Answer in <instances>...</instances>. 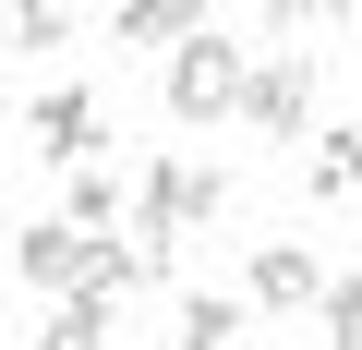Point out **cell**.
Instances as JSON below:
<instances>
[{"instance_id": "6da1fadb", "label": "cell", "mask_w": 362, "mask_h": 350, "mask_svg": "<svg viewBox=\"0 0 362 350\" xmlns=\"http://www.w3.org/2000/svg\"><path fill=\"white\" fill-rule=\"evenodd\" d=\"M206 218H230V169L218 157H157L133 182V242H157V254H181V230H206Z\"/></svg>"}, {"instance_id": "7a4b0ae2", "label": "cell", "mask_w": 362, "mask_h": 350, "mask_svg": "<svg viewBox=\"0 0 362 350\" xmlns=\"http://www.w3.org/2000/svg\"><path fill=\"white\" fill-rule=\"evenodd\" d=\"M242 85H254V49H242L230 25H194V37L169 49V121H181V133L230 121V109H242Z\"/></svg>"}, {"instance_id": "3957f363", "label": "cell", "mask_w": 362, "mask_h": 350, "mask_svg": "<svg viewBox=\"0 0 362 350\" xmlns=\"http://www.w3.org/2000/svg\"><path fill=\"white\" fill-rule=\"evenodd\" d=\"M242 121L278 133V145H302V133H314V49H266L254 85H242Z\"/></svg>"}, {"instance_id": "277c9868", "label": "cell", "mask_w": 362, "mask_h": 350, "mask_svg": "<svg viewBox=\"0 0 362 350\" xmlns=\"http://www.w3.org/2000/svg\"><path fill=\"white\" fill-rule=\"evenodd\" d=\"M25 133H37V157H49V169H97V145H109V109H97L85 85H49V97L25 109Z\"/></svg>"}, {"instance_id": "5b68a950", "label": "cell", "mask_w": 362, "mask_h": 350, "mask_svg": "<svg viewBox=\"0 0 362 350\" xmlns=\"http://www.w3.org/2000/svg\"><path fill=\"white\" fill-rule=\"evenodd\" d=\"M326 302V254L314 242H254V314H314Z\"/></svg>"}, {"instance_id": "8992f818", "label": "cell", "mask_w": 362, "mask_h": 350, "mask_svg": "<svg viewBox=\"0 0 362 350\" xmlns=\"http://www.w3.org/2000/svg\"><path fill=\"white\" fill-rule=\"evenodd\" d=\"M13 254H25V290H61V302H85V266H97V242H85L73 218H37Z\"/></svg>"}, {"instance_id": "52a82bcc", "label": "cell", "mask_w": 362, "mask_h": 350, "mask_svg": "<svg viewBox=\"0 0 362 350\" xmlns=\"http://www.w3.org/2000/svg\"><path fill=\"white\" fill-rule=\"evenodd\" d=\"M242 338H254V302H242V290H181L169 350H242Z\"/></svg>"}, {"instance_id": "ba28073f", "label": "cell", "mask_w": 362, "mask_h": 350, "mask_svg": "<svg viewBox=\"0 0 362 350\" xmlns=\"http://www.w3.org/2000/svg\"><path fill=\"white\" fill-rule=\"evenodd\" d=\"M194 25H206L194 0H121V13H109V37H121V49H181Z\"/></svg>"}, {"instance_id": "9c48e42d", "label": "cell", "mask_w": 362, "mask_h": 350, "mask_svg": "<svg viewBox=\"0 0 362 350\" xmlns=\"http://www.w3.org/2000/svg\"><path fill=\"white\" fill-rule=\"evenodd\" d=\"M37 350H109V302H49Z\"/></svg>"}, {"instance_id": "30bf717a", "label": "cell", "mask_w": 362, "mask_h": 350, "mask_svg": "<svg viewBox=\"0 0 362 350\" xmlns=\"http://www.w3.org/2000/svg\"><path fill=\"white\" fill-rule=\"evenodd\" d=\"M338 194H362V133H326L314 145V206H338Z\"/></svg>"}, {"instance_id": "8fae6325", "label": "cell", "mask_w": 362, "mask_h": 350, "mask_svg": "<svg viewBox=\"0 0 362 350\" xmlns=\"http://www.w3.org/2000/svg\"><path fill=\"white\" fill-rule=\"evenodd\" d=\"M0 37H13V49H61L73 13H61V0H13V13H0Z\"/></svg>"}, {"instance_id": "7c38bea8", "label": "cell", "mask_w": 362, "mask_h": 350, "mask_svg": "<svg viewBox=\"0 0 362 350\" xmlns=\"http://www.w3.org/2000/svg\"><path fill=\"white\" fill-rule=\"evenodd\" d=\"M109 218H121V182H109V169H73V230H85V242H97V230H109Z\"/></svg>"}, {"instance_id": "4fadbf2b", "label": "cell", "mask_w": 362, "mask_h": 350, "mask_svg": "<svg viewBox=\"0 0 362 350\" xmlns=\"http://www.w3.org/2000/svg\"><path fill=\"white\" fill-rule=\"evenodd\" d=\"M314 314H326V338H338V350H362V266H350V278H326V302H314Z\"/></svg>"}]
</instances>
